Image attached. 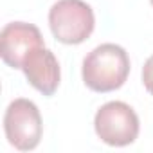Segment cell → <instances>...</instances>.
Returning a JSON list of instances; mask_svg holds the SVG:
<instances>
[{"mask_svg": "<svg viewBox=\"0 0 153 153\" xmlns=\"http://www.w3.org/2000/svg\"><path fill=\"white\" fill-rule=\"evenodd\" d=\"M83 81L94 92H114L121 88L130 74L128 52L115 43H101L83 59Z\"/></svg>", "mask_w": 153, "mask_h": 153, "instance_id": "cell-1", "label": "cell"}, {"mask_svg": "<svg viewBox=\"0 0 153 153\" xmlns=\"http://www.w3.org/2000/svg\"><path fill=\"white\" fill-rule=\"evenodd\" d=\"M49 27L58 42L79 45L94 33L96 16L83 0H58L49 9Z\"/></svg>", "mask_w": 153, "mask_h": 153, "instance_id": "cell-2", "label": "cell"}, {"mask_svg": "<svg viewBox=\"0 0 153 153\" xmlns=\"http://www.w3.org/2000/svg\"><path fill=\"white\" fill-rule=\"evenodd\" d=\"M97 137L108 146H128L139 137V117L135 110L123 101H110L103 105L94 117Z\"/></svg>", "mask_w": 153, "mask_h": 153, "instance_id": "cell-3", "label": "cell"}, {"mask_svg": "<svg viewBox=\"0 0 153 153\" xmlns=\"http://www.w3.org/2000/svg\"><path fill=\"white\" fill-rule=\"evenodd\" d=\"M4 130L11 146L20 151L34 149L43 133V123L38 106L31 99L18 97L9 103L4 115Z\"/></svg>", "mask_w": 153, "mask_h": 153, "instance_id": "cell-4", "label": "cell"}, {"mask_svg": "<svg viewBox=\"0 0 153 153\" xmlns=\"http://www.w3.org/2000/svg\"><path fill=\"white\" fill-rule=\"evenodd\" d=\"M38 47H43V36L33 24L11 22L0 33V54L13 68H22L24 59Z\"/></svg>", "mask_w": 153, "mask_h": 153, "instance_id": "cell-5", "label": "cell"}, {"mask_svg": "<svg viewBox=\"0 0 153 153\" xmlns=\"http://www.w3.org/2000/svg\"><path fill=\"white\" fill-rule=\"evenodd\" d=\"M22 70L27 81L47 97L52 96L59 87V79H61L59 63L54 52L45 49V45L29 52V56L24 59Z\"/></svg>", "mask_w": 153, "mask_h": 153, "instance_id": "cell-6", "label": "cell"}, {"mask_svg": "<svg viewBox=\"0 0 153 153\" xmlns=\"http://www.w3.org/2000/svg\"><path fill=\"white\" fill-rule=\"evenodd\" d=\"M142 83H144V88L153 96V54L146 59L142 67Z\"/></svg>", "mask_w": 153, "mask_h": 153, "instance_id": "cell-7", "label": "cell"}, {"mask_svg": "<svg viewBox=\"0 0 153 153\" xmlns=\"http://www.w3.org/2000/svg\"><path fill=\"white\" fill-rule=\"evenodd\" d=\"M149 2H151V6H153V0H149Z\"/></svg>", "mask_w": 153, "mask_h": 153, "instance_id": "cell-8", "label": "cell"}]
</instances>
